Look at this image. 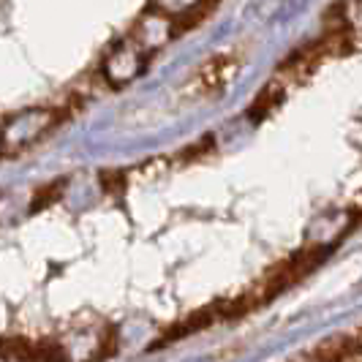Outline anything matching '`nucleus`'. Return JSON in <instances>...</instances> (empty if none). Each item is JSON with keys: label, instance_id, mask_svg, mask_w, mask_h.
Listing matches in <instances>:
<instances>
[{"label": "nucleus", "instance_id": "nucleus-1", "mask_svg": "<svg viewBox=\"0 0 362 362\" xmlns=\"http://www.w3.org/2000/svg\"><path fill=\"white\" fill-rule=\"evenodd\" d=\"M305 357H310V360H354V357H362V349L357 341L332 338V341L319 344V349H313Z\"/></svg>", "mask_w": 362, "mask_h": 362}, {"label": "nucleus", "instance_id": "nucleus-2", "mask_svg": "<svg viewBox=\"0 0 362 362\" xmlns=\"http://www.w3.org/2000/svg\"><path fill=\"white\" fill-rule=\"evenodd\" d=\"M281 101H284V88H281V85H267L264 90L256 95L254 107L248 109V117H251V120H264L270 112L278 109Z\"/></svg>", "mask_w": 362, "mask_h": 362}, {"label": "nucleus", "instance_id": "nucleus-3", "mask_svg": "<svg viewBox=\"0 0 362 362\" xmlns=\"http://www.w3.org/2000/svg\"><path fill=\"white\" fill-rule=\"evenodd\" d=\"M63 188H66V180H54L52 185H47V188H38L36 199H33V204H30V210H33V213H38L41 207H49L52 202L60 199Z\"/></svg>", "mask_w": 362, "mask_h": 362}, {"label": "nucleus", "instance_id": "nucleus-4", "mask_svg": "<svg viewBox=\"0 0 362 362\" xmlns=\"http://www.w3.org/2000/svg\"><path fill=\"white\" fill-rule=\"evenodd\" d=\"M98 180H101V188L107 194H123V188H126V175L117 169H104Z\"/></svg>", "mask_w": 362, "mask_h": 362}, {"label": "nucleus", "instance_id": "nucleus-5", "mask_svg": "<svg viewBox=\"0 0 362 362\" xmlns=\"http://www.w3.org/2000/svg\"><path fill=\"white\" fill-rule=\"evenodd\" d=\"M115 335H117V329H115V327H109L107 338H104V349L98 351V357H109V354H115Z\"/></svg>", "mask_w": 362, "mask_h": 362}]
</instances>
